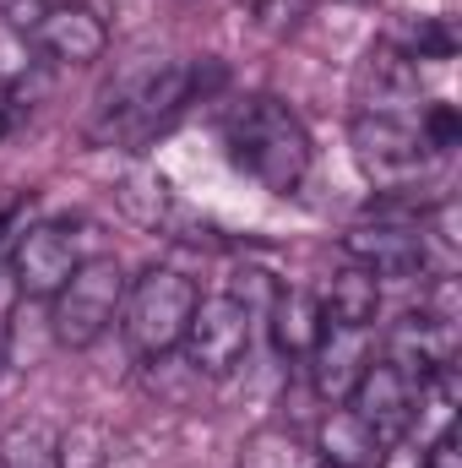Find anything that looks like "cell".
<instances>
[{"label": "cell", "instance_id": "6da1fadb", "mask_svg": "<svg viewBox=\"0 0 462 468\" xmlns=\"http://www.w3.org/2000/svg\"><path fill=\"white\" fill-rule=\"evenodd\" d=\"M224 147H229L234 169L250 175L272 197H299L305 180H310V164H316L305 120L294 115L289 104L267 99V93L239 99L224 115Z\"/></svg>", "mask_w": 462, "mask_h": 468}, {"label": "cell", "instance_id": "7a4b0ae2", "mask_svg": "<svg viewBox=\"0 0 462 468\" xmlns=\"http://www.w3.org/2000/svg\"><path fill=\"white\" fill-rule=\"evenodd\" d=\"M196 82H202L196 66H152L142 77H125L120 88L104 93V104H99V115L88 125V136L104 142V147L110 142L115 147H142L152 131H163L169 120L196 99Z\"/></svg>", "mask_w": 462, "mask_h": 468}, {"label": "cell", "instance_id": "3957f363", "mask_svg": "<svg viewBox=\"0 0 462 468\" xmlns=\"http://www.w3.org/2000/svg\"><path fill=\"white\" fill-rule=\"evenodd\" d=\"M348 147H353L359 175L386 202H403L436 169V153H430V142L419 131V115H353Z\"/></svg>", "mask_w": 462, "mask_h": 468}, {"label": "cell", "instance_id": "277c9868", "mask_svg": "<svg viewBox=\"0 0 462 468\" xmlns=\"http://www.w3.org/2000/svg\"><path fill=\"white\" fill-rule=\"evenodd\" d=\"M196 300H202V289L180 267H147L142 278H131L125 300H120V333H125L131 354H142V359L174 354Z\"/></svg>", "mask_w": 462, "mask_h": 468}, {"label": "cell", "instance_id": "5b68a950", "mask_svg": "<svg viewBox=\"0 0 462 468\" xmlns=\"http://www.w3.org/2000/svg\"><path fill=\"white\" fill-rule=\"evenodd\" d=\"M125 267L115 256H82L77 272L66 278V289L49 300V327L60 349H93L110 327L120 322V300H125Z\"/></svg>", "mask_w": 462, "mask_h": 468}, {"label": "cell", "instance_id": "8992f818", "mask_svg": "<svg viewBox=\"0 0 462 468\" xmlns=\"http://www.w3.org/2000/svg\"><path fill=\"white\" fill-rule=\"evenodd\" d=\"M425 207H403V202H381L370 207V218H359L343 234V256L370 267L381 283L386 278H425L430 272V234L419 229Z\"/></svg>", "mask_w": 462, "mask_h": 468}, {"label": "cell", "instance_id": "52a82bcc", "mask_svg": "<svg viewBox=\"0 0 462 468\" xmlns=\"http://www.w3.org/2000/svg\"><path fill=\"white\" fill-rule=\"evenodd\" d=\"M250 327H256V316L239 300H229V294H202L196 311H191V322H185V338H180L191 376L229 381L234 370L245 365V354H250Z\"/></svg>", "mask_w": 462, "mask_h": 468}, {"label": "cell", "instance_id": "ba28073f", "mask_svg": "<svg viewBox=\"0 0 462 468\" xmlns=\"http://www.w3.org/2000/svg\"><path fill=\"white\" fill-rule=\"evenodd\" d=\"M5 261H11V278H16V294H22V300H55V294L66 289V278L77 272L82 250H77L71 229H60V224H33V229L16 234V245H11Z\"/></svg>", "mask_w": 462, "mask_h": 468}, {"label": "cell", "instance_id": "9c48e42d", "mask_svg": "<svg viewBox=\"0 0 462 468\" xmlns=\"http://www.w3.org/2000/svg\"><path fill=\"white\" fill-rule=\"evenodd\" d=\"M375 359V327H343V322H327L316 349L305 354L310 365V387L321 403H348V392L359 387V376L370 370Z\"/></svg>", "mask_w": 462, "mask_h": 468}, {"label": "cell", "instance_id": "30bf717a", "mask_svg": "<svg viewBox=\"0 0 462 468\" xmlns=\"http://www.w3.org/2000/svg\"><path fill=\"white\" fill-rule=\"evenodd\" d=\"M33 44H38V55L55 60V66H93V60H104V49H110V27H104V16H99L93 5L55 0V5L44 11V22L33 27Z\"/></svg>", "mask_w": 462, "mask_h": 468}, {"label": "cell", "instance_id": "8fae6325", "mask_svg": "<svg viewBox=\"0 0 462 468\" xmlns=\"http://www.w3.org/2000/svg\"><path fill=\"white\" fill-rule=\"evenodd\" d=\"M381 359L403 376V381H425V376H436V370H446L452 359H457V327L452 322H430L425 311H408L392 333H386V349Z\"/></svg>", "mask_w": 462, "mask_h": 468}, {"label": "cell", "instance_id": "7c38bea8", "mask_svg": "<svg viewBox=\"0 0 462 468\" xmlns=\"http://www.w3.org/2000/svg\"><path fill=\"white\" fill-rule=\"evenodd\" d=\"M348 409L381 436V447H392V441L408 436V420H414V381H403V376L375 354L370 370L359 376V387L348 392Z\"/></svg>", "mask_w": 462, "mask_h": 468}, {"label": "cell", "instance_id": "4fadbf2b", "mask_svg": "<svg viewBox=\"0 0 462 468\" xmlns=\"http://www.w3.org/2000/svg\"><path fill=\"white\" fill-rule=\"evenodd\" d=\"M419 66L397 49H375L359 66V110L353 115H419Z\"/></svg>", "mask_w": 462, "mask_h": 468}, {"label": "cell", "instance_id": "5bb4252c", "mask_svg": "<svg viewBox=\"0 0 462 468\" xmlns=\"http://www.w3.org/2000/svg\"><path fill=\"white\" fill-rule=\"evenodd\" d=\"M316 463L321 468H375L381 458V436L348 409V403H332L316 425V441H310Z\"/></svg>", "mask_w": 462, "mask_h": 468}, {"label": "cell", "instance_id": "9a60e30c", "mask_svg": "<svg viewBox=\"0 0 462 468\" xmlns=\"http://www.w3.org/2000/svg\"><path fill=\"white\" fill-rule=\"evenodd\" d=\"M267 327H272L278 354L305 359V354L316 349V338H321L327 316H321V300H316L310 289H278V294H272V305H267Z\"/></svg>", "mask_w": 462, "mask_h": 468}, {"label": "cell", "instance_id": "2e32d148", "mask_svg": "<svg viewBox=\"0 0 462 468\" xmlns=\"http://www.w3.org/2000/svg\"><path fill=\"white\" fill-rule=\"evenodd\" d=\"M381 278L370 272V267H359V261H343L338 272H332V283L321 289V316L327 322H343V327H375V316H381Z\"/></svg>", "mask_w": 462, "mask_h": 468}, {"label": "cell", "instance_id": "e0dca14e", "mask_svg": "<svg viewBox=\"0 0 462 468\" xmlns=\"http://www.w3.org/2000/svg\"><path fill=\"white\" fill-rule=\"evenodd\" d=\"M115 207L136 229H163L169 213H174V191H169V180L152 164H136V169H125L115 180Z\"/></svg>", "mask_w": 462, "mask_h": 468}, {"label": "cell", "instance_id": "ac0fdd59", "mask_svg": "<svg viewBox=\"0 0 462 468\" xmlns=\"http://www.w3.org/2000/svg\"><path fill=\"white\" fill-rule=\"evenodd\" d=\"M234 468H321V463H316V452H310L294 431L261 425V431H250V436L239 441Z\"/></svg>", "mask_w": 462, "mask_h": 468}, {"label": "cell", "instance_id": "d6986e66", "mask_svg": "<svg viewBox=\"0 0 462 468\" xmlns=\"http://www.w3.org/2000/svg\"><path fill=\"white\" fill-rule=\"evenodd\" d=\"M0 468H60V431L44 420H16L0 431Z\"/></svg>", "mask_w": 462, "mask_h": 468}, {"label": "cell", "instance_id": "ffe728a7", "mask_svg": "<svg viewBox=\"0 0 462 468\" xmlns=\"http://www.w3.org/2000/svg\"><path fill=\"white\" fill-rule=\"evenodd\" d=\"M115 436L99 420H77L71 431H60V468H110Z\"/></svg>", "mask_w": 462, "mask_h": 468}, {"label": "cell", "instance_id": "44dd1931", "mask_svg": "<svg viewBox=\"0 0 462 468\" xmlns=\"http://www.w3.org/2000/svg\"><path fill=\"white\" fill-rule=\"evenodd\" d=\"M403 60H452V49H457V33H452V22L446 16H425V22H414V27H403V38L392 44Z\"/></svg>", "mask_w": 462, "mask_h": 468}, {"label": "cell", "instance_id": "7402d4cb", "mask_svg": "<svg viewBox=\"0 0 462 468\" xmlns=\"http://www.w3.org/2000/svg\"><path fill=\"white\" fill-rule=\"evenodd\" d=\"M419 131H425L430 153H436V158H446V153L457 147V136H462V120H457L452 104H425V110H419Z\"/></svg>", "mask_w": 462, "mask_h": 468}, {"label": "cell", "instance_id": "603a6c76", "mask_svg": "<svg viewBox=\"0 0 462 468\" xmlns=\"http://www.w3.org/2000/svg\"><path fill=\"white\" fill-rule=\"evenodd\" d=\"M44 11H49V0H0L5 27H11V33H27V38H33V27L44 22Z\"/></svg>", "mask_w": 462, "mask_h": 468}, {"label": "cell", "instance_id": "cb8c5ba5", "mask_svg": "<svg viewBox=\"0 0 462 468\" xmlns=\"http://www.w3.org/2000/svg\"><path fill=\"white\" fill-rule=\"evenodd\" d=\"M375 468H425V447L419 441H392V447H381V458H375Z\"/></svg>", "mask_w": 462, "mask_h": 468}, {"label": "cell", "instance_id": "d4e9b609", "mask_svg": "<svg viewBox=\"0 0 462 468\" xmlns=\"http://www.w3.org/2000/svg\"><path fill=\"white\" fill-rule=\"evenodd\" d=\"M425 468H462V447H457V431L425 441Z\"/></svg>", "mask_w": 462, "mask_h": 468}, {"label": "cell", "instance_id": "484cf974", "mask_svg": "<svg viewBox=\"0 0 462 468\" xmlns=\"http://www.w3.org/2000/svg\"><path fill=\"white\" fill-rule=\"evenodd\" d=\"M16 300H22V294H16V278H11V261L0 256V322H5L11 311H16Z\"/></svg>", "mask_w": 462, "mask_h": 468}, {"label": "cell", "instance_id": "4316f807", "mask_svg": "<svg viewBox=\"0 0 462 468\" xmlns=\"http://www.w3.org/2000/svg\"><path fill=\"white\" fill-rule=\"evenodd\" d=\"M0 136H5V104H0Z\"/></svg>", "mask_w": 462, "mask_h": 468}, {"label": "cell", "instance_id": "83f0119b", "mask_svg": "<svg viewBox=\"0 0 462 468\" xmlns=\"http://www.w3.org/2000/svg\"><path fill=\"white\" fill-rule=\"evenodd\" d=\"M0 365H5V344H0Z\"/></svg>", "mask_w": 462, "mask_h": 468}]
</instances>
